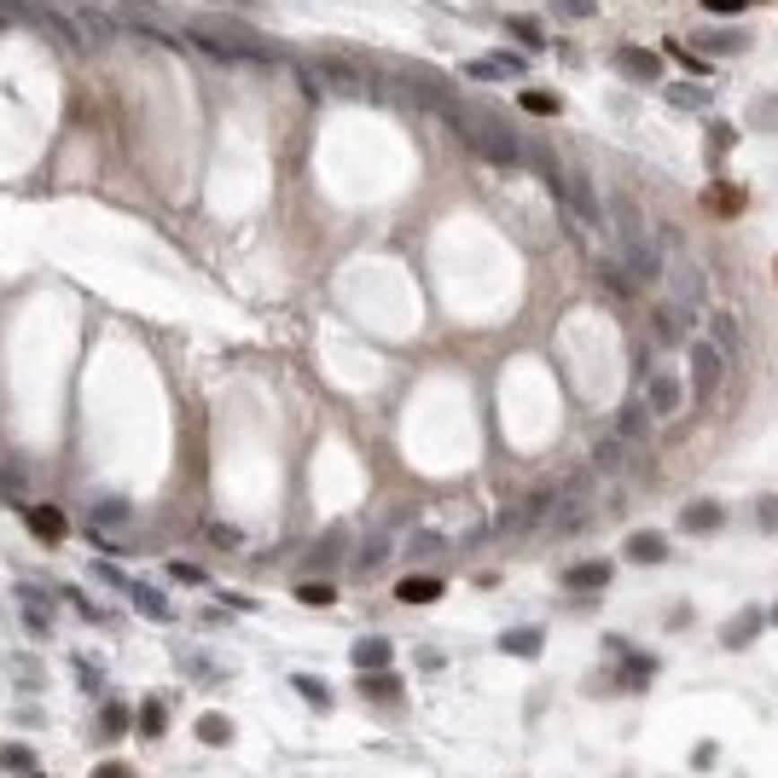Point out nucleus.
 <instances>
[{
    "mask_svg": "<svg viewBox=\"0 0 778 778\" xmlns=\"http://www.w3.org/2000/svg\"><path fill=\"white\" fill-rule=\"evenodd\" d=\"M616 70H622V76H634V82H657V58L639 53V47H622V53H616Z\"/></svg>",
    "mask_w": 778,
    "mask_h": 778,
    "instance_id": "nucleus-7",
    "label": "nucleus"
},
{
    "mask_svg": "<svg viewBox=\"0 0 778 778\" xmlns=\"http://www.w3.org/2000/svg\"><path fill=\"white\" fill-rule=\"evenodd\" d=\"M645 401H651V413H657V418H674L686 406V384L674 372H657V378H651V389H645Z\"/></svg>",
    "mask_w": 778,
    "mask_h": 778,
    "instance_id": "nucleus-2",
    "label": "nucleus"
},
{
    "mask_svg": "<svg viewBox=\"0 0 778 778\" xmlns=\"http://www.w3.org/2000/svg\"><path fill=\"white\" fill-rule=\"evenodd\" d=\"M523 58H517V53H494V58H476V65H471V76L476 82H500V76H523Z\"/></svg>",
    "mask_w": 778,
    "mask_h": 778,
    "instance_id": "nucleus-5",
    "label": "nucleus"
},
{
    "mask_svg": "<svg viewBox=\"0 0 778 778\" xmlns=\"http://www.w3.org/2000/svg\"><path fill=\"white\" fill-rule=\"evenodd\" d=\"M366 691H372V697H401L395 680H378V674H366Z\"/></svg>",
    "mask_w": 778,
    "mask_h": 778,
    "instance_id": "nucleus-31",
    "label": "nucleus"
},
{
    "mask_svg": "<svg viewBox=\"0 0 778 778\" xmlns=\"http://www.w3.org/2000/svg\"><path fill=\"white\" fill-rule=\"evenodd\" d=\"M511 35H517V41H523V47H540V30H535V23H529V18H511Z\"/></svg>",
    "mask_w": 778,
    "mask_h": 778,
    "instance_id": "nucleus-28",
    "label": "nucleus"
},
{
    "mask_svg": "<svg viewBox=\"0 0 778 778\" xmlns=\"http://www.w3.org/2000/svg\"><path fill=\"white\" fill-rule=\"evenodd\" d=\"M395 592H401L406 604H430V599H441V581L436 575H413V581H401Z\"/></svg>",
    "mask_w": 778,
    "mask_h": 778,
    "instance_id": "nucleus-10",
    "label": "nucleus"
},
{
    "mask_svg": "<svg viewBox=\"0 0 778 778\" xmlns=\"http://www.w3.org/2000/svg\"><path fill=\"white\" fill-rule=\"evenodd\" d=\"M296 691H302V697L314 703V709H331V691L319 686V680H308V674H296Z\"/></svg>",
    "mask_w": 778,
    "mask_h": 778,
    "instance_id": "nucleus-19",
    "label": "nucleus"
},
{
    "mask_svg": "<svg viewBox=\"0 0 778 778\" xmlns=\"http://www.w3.org/2000/svg\"><path fill=\"white\" fill-rule=\"evenodd\" d=\"M384 552H389V535H378V540H372V546H366V552H361V570H372V564H384Z\"/></svg>",
    "mask_w": 778,
    "mask_h": 778,
    "instance_id": "nucleus-27",
    "label": "nucleus"
},
{
    "mask_svg": "<svg viewBox=\"0 0 778 778\" xmlns=\"http://www.w3.org/2000/svg\"><path fill=\"white\" fill-rule=\"evenodd\" d=\"M105 732H110V738L128 732V709H122V703H105Z\"/></svg>",
    "mask_w": 778,
    "mask_h": 778,
    "instance_id": "nucleus-23",
    "label": "nucleus"
},
{
    "mask_svg": "<svg viewBox=\"0 0 778 778\" xmlns=\"http://www.w3.org/2000/svg\"><path fill=\"white\" fill-rule=\"evenodd\" d=\"M93 575H99L105 587H122V592H128V575H122V570H110V564H93Z\"/></svg>",
    "mask_w": 778,
    "mask_h": 778,
    "instance_id": "nucleus-29",
    "label": "nucleus"
},
{
    "mask_svg": "<svg viewBox=\"0 0 778 778\" xmlns=\"http://www.w3.org/2000/svg\"><path fill=\"white\" fill-rule=\"evenodd\" d=\"M691 384H697V395H714V384H721V354H714V343H691Z\"/></svg>",
    "mask_w": 778,
    "mask_h": 778,
    "instance_id": "nucleus-4",
    "label": "nucleus"
},
{
    "mask_svg": "<svg viewBox=\"0 0 778 778\" xmlns=\"http://www.w3.org/2000/svg\"><path fill=\"white\" fill-rule=\"evenodd\" d=\"M326 82H331V88H337V93H354V88H361L349 65H326Z\"/></svg>",
    "mask_w": 778,
    "mask_h": 778,
    "instance_id": "nucleus-22",
    "label": "nucleus"
},
{
    "mask_svg": "<svg viewBox=\"0 0 778 778\" xmlns=\"http://www.w3.org/2000/svg\"><path fill=\"white\" fill-rule=\"evenodd\" d=\"M697 47L703 53H744V30H709V35H697Z\"/></svg>",
    "mask_w": 778,
    "mask_h": 778,
    "instance_id": "nucleus-8",
    "label": "nucleus"
},
{
    "mask_svg": "<svg viewBox=\"0 0 778 778\" xmlns=\"http://www.w3.org/2000/svg\"><path fill=\"white\" fill-rule=\"evenodd\" d=\"M500 645L511 651V657H535V651H540V634H535V627H511Z\"/></svg>",
    "mask_w": 778,
    "mask_h": 778,
    "instance_id": "nucleus-14",
    "label": "nucleus"
},
{
    "mask_svg": "<svg viewBox=\"0 0 778 778\" xmlns=\"http://www.w3.org/2000/svg\"><path fill=\"white\" fill-rule=\"evenodd\" d=\"M296 599H302V604H331V599H337V587H331V581H308V587H296Z\"/></svg>",
    "mask_w": 778,
    "mask_h": 778,
    "instance_id": "nucleus-20",
    "label": "nucleus"
},
{
    "mask_svg": "<svg viewBox=\"0 0 778 778\" xmlns=\"http://www.w3.org/2000/svg\"><path fill=\"white\" fill-rule=\"evenodd\" d=\"M523 110H529V117H552V110H558V93H546V88H523Z\"/></svg>",
    "mask_w": 778,
    "mask_h": 778,
    "instance_id": "nucleus-15",
    "label": "nucleus"
},
{
    "mask_svg": "<svg viewBox=\"0 0 778 778\" xmlns=\"http://www.w3.org/2000/svg\"><path fill=\"white\" fill-rule=\"evenodd\" d=\"M610 581V564H581V570H570V587H604Z\"/></svg>",
    "mask_w": 778,
    "mask_h": 778,
    "instance_id": "nucleus-17",
    "label": "nucleus"
},
{
    "mask_svg": "<svg viewBox=\"0 0 778 778\" xmlns=\"http://www.w3.org/2000/svg\"><path fill=\"white\" fill-rule=\"evenodd\" d=\"M209 540H215V546H239V535H232L227 523H215V529H209Z\"/></svg>",
    "mask_w": 778,
    "mask_h": 778,
    "instance_id": "nucleus-32",
    "label": "nucleus"
},
{
    "mask_svg": "<svg viewBox=\"0 0 778 778\" xmlns=\"http://www.w3.org/2000/svg\"><path fill=\"white\" fill-rule=\"evenodd\" d=\"M18 599H23V627H30L35 639H47V634H53V604H47V592L23 581V587H18Z\"/></svg>",
    "mask_w": 778,
    "mask_h": 778,
    "instance_id": "nucleus-3",
    "label": "nucleus"
},
{
    "mask_svg": "<svg viewBox=\"0 0 778 778\" xmlns=\"http://www.w3.org/2000/svg\"><path fill=\"white\" fill-rule=\"evenodd\" d=\"M552 12H564V18H592V0H552Z\"/></svg>",
    "mask_w": 778,
    "mask_h": 778,
    "instance_id": "nucleus-24",
    "label": "nucleus"
},
{
    "mask_svg": "<svg viewBox=\"0 0 778 778\" xmlns=\"http://www.w3.org/2000/svg\"><path fill=\"white\" fill-rule=\"evenodd\" d=\"M99 523H122V517H128V505H122V500H99Z\"/></svg>",
    "mask_w": 778,
    "mask_h": 778,
    "instance_id": "nucleus-26",
    "label": "nucleus"
},
{
    "mask_svg": "<svg viewBox=\"0 0 778 778\" xmlns=\"http://www.w3.org/2000/svg\"><path fill=\"white\" fill-rule=\"evenodd\" d=\"M389 662V639H361L354 645V669H384Z\"/></svg>",
    "mask_w": 778,
    "mask_h": 778,
    "instance_id": "nucleus-12",
    "label": "nucleus"
},
{
    "mask_svg": "<svg viewBox=\"0 0 778 778\" xmlns=\"http://www.w3.org/2000/svg\"><path fill=\"white\" fill-rule=\"evenodd\" d=\"M163 726H169L163 703H145V709H140V732H145V738H163Z\"/></svg>",
    "mask_w": 778,
    "mask_h": 778,
    "instance_id": "nucleus-18",
    "label": "nucleus"
},
{
    "mask_svg": "<svg viewBox=\"0 0 778 778\" xmlns=\"http://www.w3.org/2000/svg\"><path fill=\"white\" fill-rule=\"evenodd\" d=\"M128 599L140 604L152 622H163V616H169V599H163V592H152V587H140V581H128Z\"/></svg>",
    "mask_w": 778,
    "mask_h": 778,
    "instance_id": "nucleus-11",
    "label": "nucleus"
},
{
    "mask_svg": "<svg viewBox=\"0 0 778 778\" xmlns=\"http://www.w3.org/2000/svg\"><path fill=\"white\" fill-rule=\"evenodd\" d=\"M721 505H714V500H691L686 505V511H680V529H691V535H709V529H721Z\"/></svg>",
    "mask_w": 778,
    "mask_h": 778,
    "instance_id": "nucleus-6",
    "label": "nucleus"
},
{
    "mask_svg": "<svg viewBox=\"0 0 778 778\" xmlns=\"http://www.w3.org/2000/svg\"><path fill=\"white\" fill-rule=\"evenodd\" d=\"M441 117H448L453 128H459V140L471 145L476 157H488V163H505V169H511V163H523V152H529V145L517 140V134L505 128L500 117H488V110H471V105H459V99H448V105H441Z\"/></svg>",
    "mask_w": 778,
    "mask_h": 778,
    "instance_id": "nucleus-1",
    "label": "nucleus"
},
{
    "mask_svg": "<svg viewBox=\"0 0 778 778\" xmlns=\"http://www.w3.org/2000/svg\"><path fill=\"white\" fill-rule=\"evenodd\" d=\"M30 529L41 540H58V535H65V511H53V505H30Z\"/></svg>",
    "mask_w": 778,
    "mask_h": 778,
    "instance_id": "nucleus-9",
    "label": "nucleus"
},
{
    "mask_svg": "<svg viewBox=\"0 0 778 778\" xmlns=\"http://www.w3.org/2000/svg\"><path fill=\"white\" fill-rule=\"evenodd\" d=\"M93 778H134V773H128V767H99Z\"/></svg>",
    "mask_w": 778,
    "mask_h": 778,
    "instance_id": "nucleus-34",
    "label": "nucleus"
},
{
    "mask_svg": "<svg viewBox=\"0 0 778 778\" xmlns=\"http://www.w3.org/2000/svg\"><path fill=\"white\" fill-rule=\"evenodd\" d=\"M0 767H12V773H35V756L23 744H0Z\"/></svg>",
    "mask_w": 778,
    "mask_h": 778,
    "instance_id": "nucleus-16",
    "label": "nucleus"
},
{
    "mask_svg": "<svg viewBox=\"0 0 778 778\" xmlns=\"http://www.w3.org/2000/svg\"><path fill=\"white\" fill-rule=\"evenodd\" d=\"M197 738H204V744H227V738H232V726L209 714V721H197Z\"/></svg>",
    "mask_w": 778,
    "mask_h": 778,
    "instance_id": "nucleus-21",
    "label": "nucleus"
},
{
    "mask_svg": "<svg viewBox=\"0 0 778 778\" xmlns=\"http://www.w3.org/2000/svg\"><path fill=\"white\" fill-rule=\"evenodd\" d=\"M749 0H709V12H744Z\"/></svg>",
    "mask_w": 778,
    "mask_h": 778,
    "instance_id": "nucleus-33",
    "label": "nucleus"
},
{
    "mask_svg": "<svg viewBox=\"0 0 778 778\" xmlns=\"http://www.w3.org/2000/svg\"><path fill=\"white\" fill-rule=\"evenodd\" d=\"M169 575H175V581H187V587H204V570H192V564H175Z\"/></svg>",
    "mask_w": 778,
    "mask_h": 778,
    "instance_id": "nucleus-30",
    "label": "nucleus"
},
{
    "mask_svg": "<svg viewBox=\"0 0 778 778\" xmlns=\"http://www.w3.org/2000/svg\"><path fill=\"white\" fill-rule=\"evenodd\" d=\"M662 552H669V546H662V535H634V540H627V558H634V564H657Z\"/></svg>",
    "mask_w": 778,
    "mask_h": 778,
    "instance_id": "nucleus-13",
    "label": "nucleus"
},
{
    "mask_svg": "<svg viewBox=\"0 0 778 778\" xmlns=\"http://www.w3.org/2000/svg\"><path fill=\"white\" fill-rule=\"evenodd\" d=\"M714 337H721V349H726V354L738 349V326H732L726 314H714Z\"/></svg>",
    "mask_w": 778,
    "mask_h": 778,
    "instance_id": "nucleus-25",
    "label": "nucleus"
}]
</instances>
